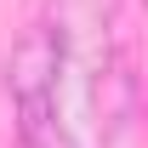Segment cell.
I'll return each mask as SVG.
<instances>
[{"label":"cell","instance_id":"obj_1","mask_svg":"<svg viewBox=\"0 0 148 148\" xmlns=\"http://www.w3.org/2000/svg\"><path fill=\"white\" fill-rule=\"evenodd\" d=\"M57 74H63V17L29 23L6 57V97L17 108V143L46 148L57 137Z\"/></svg>","mask_w":148,"mask_h":148},{"label":"cell","instance_id":"obj_2","mask_svg":"<svg viewBox=\"0 0 148 148\" xmlns=\"http://www.w3.org/2000/svg\"><path fill=\"white\" fill-rule=\"evenodd\" d=\"M91 103H97V131H103V148H125L131 125H137V57L131 46H114L97 69V86H91Z\"/></svg>","mask_w":148,"mask_h":148}]
</instances>
